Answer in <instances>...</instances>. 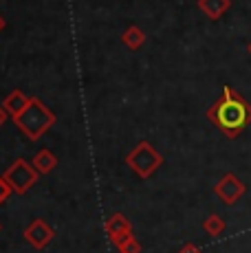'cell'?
Wrapping results in <instances>:
<instances>
[{
	"instance_id": "8",
	"label": "cell",
	"mask_w": 251,
	"mask_h": 253,
	"mask_svg": "<svg viewBox=\"0 0 251 253\" xmlns=\"http://www.w3.org/2000/svg\"><path fill=\"white\" fill-rule=\"evenodd\" d=\"M130 231H132V225H130V220L124 213H113L106 220V233L110 236V240L117 236H124V233H130Z\"/></svg>"
},
{
	"instance_id": "17",
	"label": "cell",
	"mask_w": 251,
	"mask_h": 253,
	"mask_svg": "<svg viewBox=\"0 0 251 253\" xmlns=\"http://www.w3.org/2000/svg\"><path fill=\"white\" fill-rule=\"evenodd\" d=\"M4 27H7V20H4V18H2V16H0V31H2V29H4Z\"/></svg>"
},
{
	"instance_id": "11",
	"label": "cell",
	"mask_w": 251,
	"mask_h": 253,
	"mask_svg": "<svg viewBox=\"0 0 251 253\" xmlns=\"http://www.w3.org/2000/svg\"><path fill=\"white\" fill-rule=\"evenodd\" d=\"M122 42L128 48L137 51V48H141L143 44H146V33H143V29H139V27H128L122 33Z\"/></svg>"
},
{
	"instance_id": "16",
	"label": "cell",
	"mask_w": 251,
	"mask_h": 253,
	"mask_svg": "<svg viewBox=\"0 0 251 253\" xmlns=\"http://www.w3.org/2000/svg\"><path fill=\"white\" fill-rule=\"evenodd\" d=\"M7 119H9L7 110H4V108H2V104H0V128H2V124H4V121H7Z\"/></svg>"
},
{
	"instance_id": "3",
	"label": "cell",
	"mask_w": 251,
	"mask_h": 253,
	"mask_svg": "<svg viewBox=\"0 0 251 253\" xmlns=\"http://www.w3.org/2000/svg\"><path fill=\"white\" fill-rule=\"evenodd\" d=\"M126 165H128L139 178H150L163 165V157H161V152H157V150L148 143V141H141V143H137V148H132L128 152Z\"/></svg>"
},
{
	"instance_id": "14",
	"label": "cell",
	"mask_w": 251,
	"mask_h": 253,
	"mask_svg": "<svg viewBox=\"0 0 251 253\" xmlns=\"http://www.w3.org/2000/svg\"><path fill=\"white\" fill-rule=\"evenodd\" d=\"M9 194H11V187H9V185L4 183V178H2V176H0V205H2V203L9 198Z\"/></svg>"
},
{
	"instance_id": "1",
	"label": "cell",
	"mask_w": 251,
	"mask_h": 253,
	"mask_svg": "<svg viewBox=\"0 0 251 253\" xmlns=\"http://www.w3.org/2000/svg\"><path fill=\"white\" fill-rule=\"evenodd\" d=\"M209 121L229 139H236L251 124V106L238 92L225 86L223 97L207 110Z\"/></svg>"
},
{
	"instance_id": "6",
	"label": "cell",
	"mask_w": 251,
	"mask_h": 253,
	"mask_svg": "<svg viewBox=\"0 0 251 253\" xmlns=\"http://www.w3.org/2000/svg\"><path fill=\"white\" fill-rule=\"evenodd\" d=\"M245 189H247L245 183L240 181L236 174H225V176L216 183L214 194L225 203V205H234V203H238L240 198H243Z\"/></svg>"
},
{
	"instance_id": "4",
	"label": "cell",
	"mask_w": 251,
	"mask_h": 253,
	"mask_svg": "<svg viewBox=\"0 0 251 253\" xmlns=\"http://www.w3.org/2000/svg\"><path fill=\"white\" fill-rule=\"evenodd\" d=\"M38 169L33 165H29L25 159H16L7 169L2 172V178L4 183L11 187V192L16 194H27L33 185L38 183Z\"/></svg>"
},
{
	"instance_id": "10",
	"label": "cell",
	"mask_w": 251,
	"mask_h": 253,
	"mask_svg": "<svg viewBox=\"0 0 251 253\" xmlns=\"http://www.w3.org/2000/svg\"><path fill=\"white\" fill-rule=\"evenodd\" d=\"M31 165L38 169V174H51L53 169L57 168V157L51 152L49 148H44V150H40V152L33 157Z\"/></svg>"
},
{
	"instance_id": "7",
	"label": "cell",
	"mask_w": 251,
	"mask_h": 253,
	"mask_svg": "<svg viewBox=\"0 0 251 253\" xmlns=\"http://www.w3.org/2000/svg\"><path fill=\"white\" fill-rule=\"evenodd\" d=\"M29 101H31V97H27L22 90H13V92H9V95L4 97L2 108L7 110V115L11 117V119H16V117L29 106Z\"/></svg>"
},
{
	"instance_id": "18",
	"label": "cell",
	"mask_w": 251,
	"mask_h": 253,
	"mask_svg": "<svg viewBox=\"0 0 251 253\" xmlns=\"http://www.w3.org/2000/svg\"><path fill=\"white\" fill-rule=\"evenodd\" d=\"M249 53H251V42H249Z\"/></svg>"
},
{
	"instance_id": "13",
	"label": "cell",
	"mask_w": 251,
	"mask_h": 253,
	"mask_svg": "<svg viewBox=\"0 0 251 253\" xmlns=\"http://www.w3.org/2000/svg\"><path fill=\"white\" fill-rule=\"evenodd\" d=\"M225 220L218 216V213H211V216H207L205 220H203V229H205L207 236H211V238H218V236H223V231H225Z\"/></svg>"
},
{
	"instance_id": "15",
	"label": "cell",
	"mask_w": 251,
	"mask_h": 253,
	"mask_svg": "<svg viewBox=\"0 0 251 253\" xmlns=\"http://www.w3.org/2000/svg\"><path fill=\"white\" fill-rule=\"evenodd\" d=\"M178 253H203V251L199 249V247H194V245H185Z\"/></svg>"
},
{
	"instance_id": "2",
	"label": "cell",
	"mask_w": 251,
	"mask_h": 253,
	"mask_svg": "<svg viewBox=\"0 0 251 253\" xmlns=\"http://www.w3.org/2000/svg\"><path fill=\"white\" fill-rule=\"evenodd\" d=\"M13 121H16V126L25 132V137L29 141H38V139H42V134H44L46 130L55 126L57 117L49 106L42 104V99L31 97L29 106Z\"/></svg>"
},
{
	"instance_id": "5",
	"label": "cell",
	"mask_w": 251,
	"mask_h": 253,
	"mask_svg": "<svg viewBox=\"0 0 251 253\" xmlns=\"http://www.w3.org/2000/svg\"><path fill=\"white\" fill-rule=\"evenodd\" d=\"M22 236H25V240L33 247V249L42 251L53 242V238H55V229H53L46 220L36 218V220L29 222V225L25 227V233H22Z\"/></svg>"
},
{
	"instance_id": "9",
	"label": "cell",
	"mask_w": 251,
	"mask_h": 253,
	"mask_svg": "<svg viewBox=\"0 0 251 253\" xmlns=\"http://www.w3.org/2000/svg\"><path fill=\"white\" fill-rule=\"evenodd\" d=\"M229 7H231V0H199V9L209 20H218Z\"/></svg>"
},
{
	"instance_id": "12",
	"label": "cell",
	"mask_w": 251,
	"mask_h": 253,
	"mask_svg": "<svg viewBox=\"0 0 251 253\" xmlns=\"http://www.w3.org/2000/svg\"><path fill=\"white\" fill-rule=\"evenodd\" d=\"M113 245L119 249V253H141V245H139L137 238L132 236V231L113 238Z\"/></svg>"
}]
</instances>
